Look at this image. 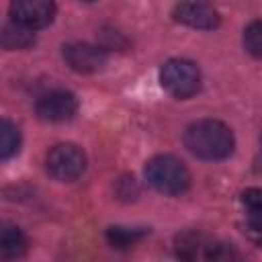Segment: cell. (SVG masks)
Segmentation results:
<instances>
[{
	"instance_id": "obj_1",
	"label": "cell",
	"mask_w": 262,
	"mask_h": 262,
	"mask_svg": "<svg viewBox=\"0 0 262 262\" xmlns=\"http://www.w3.org/2000/svg\"><path fill=\"white\" fill-rule=\"evenodd\" d=\"M184 145L201 160H225L235 147L233 131L215 119H201L186 127Z\"/></svg>"
},
{
	"instance_id": "obj_2",
	"label": "cell",
	"mask_w": 262,
	"mask_h": 262,
	"mask_svg": "<svg viewBox=\"0 0 262 262\" xmlns=\"http://www.w3.org/2000/svg\"><path fill=\"white\" fill-rule=\"evenodd\" d=\"M145 178L147 182L162 194H182L188 190L190 186V172L184 166L182 160L170 156V154H162L151 158L145 164Z\"/></svg>"
},
{
	"instance_id": "obj_3",
	"label": "cell",
	"mask_w": 262,
	"mask_h": 262,
	"mask_svg": "<svg viewBox=\"0 0 262 262\" xmlns=\"http://www.w3.org/2000/svg\"><path fill=\"white\" fill-rule=\"evenodd\" d=\"M160 82L176 98H190L201 90V72L188 59H168L160 70Z\"/></svg>"
},
{
	"instance_id": "obj_4",
	"label": "cell",
	"mask_w": 262,
	"mask_h": 262,
	"mask_svg": "<svg viewBox=\"0 0 262 262\" xmlns=\"http://www.w3.org/2000/svg\"><path fill=\"white\" fill-rule=\"evenodd\" d=\"M45 168L51 178L59 182H72L86 170V156L74 143H57L47 151Z\"/></svg>"
},
{
	"instance_id": "obj_5",
	"label": "cell",
	"mask_w": 262,
	"mask_h": 262,
	"mask_svg": "<svg viewBox=\"0 0 262 262\" xmlns=\"http://www.w3.org/2000/svg\"><path fill=\"white\" fill-rule=\"evenodd\" d=\"M219 242L201 231H182L174 239V252L180 262H213Z\"/></svg>"
},
{
	"instance_id": "obj_6",
	"label": "cell",
	"mask_w": 262,
	"mask_h": 262,
	"mask_svg": "<svg viewBox=\"0 0 262 262\" xmlns=\"http://www.w3.org/2000/svg\"><path fill=\"white\" fill-rule=\"evenodd\" d=\"M10 16L12 23L29 31H37L51 25L55 16V4L49 0H16L10 4Z\"/></svg>"
},
{
	"instance_id": "obj_7",
	"label": "cell",
	"mask_w": 262,
	"mask_h": 262,
	"mask_svg": "<svg viewBox=\"0 0 262 262\" xmlns=\"http://www.w3.org/2000/svg\"><path fill=\"white\" fill-rule=\"evenodd\" d=\"M37 115L47 123H66L78 111V98L68 90H51L37 100Z\"/></svg>"
},
{
	"instance_id": "obj_8",
	"label": "cell",
	"mask_w": 262,
	"mask_h": 262,
	"mask_svg": "<svg viewBox=\"0 0 262 262\" xmlns=\"http://www.w3.org/2000/svg\"><path fill=\"white\" fill-rule=\"evenodd\" d=\"M63 59L78 74H94L104 68L106 53L102 47L90 43H70L63 47Z\"/></svg>"
},
{
	"instance_id": "obj_9",
	"label": "cell",
	"mask_w": 262,
	"mask_h": 262,
	"mask_svg": "<svg viewBox=\"0 0 262 262\" xmlns=\"http://www.w3.org/2000/svg\"><path fill=\"white\" fill-rule=\"evenodd\" d=\"M174 20L192 27V29H203V31H211L219 25L221 16L219 12L205 2H180L174 6L172 10Z\"/></svg>"
},
{
	"instance_id": "obj_10",
	"label": "cell",
	"mask_w": 262,
	"mask_h": 262,
	"mask_svg": "<svg viewBox=\"0 0 262 262\" xmlns=\"http://www.w3.org/2000/svg\"><path fill=\"white\" fill-rule=\"evenodd\" d=\"M29 242L25 237V233L10 223L2 225V233H0V258L2 262H16L27 254Z\"/></svg>"
},
{
	"instance_id": "obj_11",
	"label": "cell",
	"mask_w": 262,
	"mask_h": 262,
	"mask_svg": "<svg viewBox=\"0 0 262 262\" xmlns=\"http://www.w3.org/2000/svg\"><path fill=\"white\" fill-rule=\"evenodd\" d=\"M33 43H35L33 31H29V29L16 25V23L4 25V29H2V45H4V49H8V51L29 49Z\"/></svg>"
},
{
	"instance_id": "obj_12",
	"label": "cell",
	"mask_w": 262,
	"mask_h": 262,
	"mask_svg": "<svg viewBox=\"0 0 262 262\" xmlns=\"http://www.w3.org/2000/svg\"><path fill=\"white\" fill-rule=\"evenodd\" d=\"M20 149V131L18 127L8 121V119H2L0 123V156L2 160H8L12 156H16Z\"/></svg>"
},
{
	"instance_id": "obj_13",
	"label": "cell",
	"mask_w": 262,
	"mask_h": 262,
	"mask_svg": "<svg viewBox=\"0 0 262 262\" xmlns=\"http://www.w3.org/2000/svg\"><path fill=\"white\" fill-rule=\"evenodd\" d=\"M242 205L246 207L250 227L262 231V188H246L242 192Z\"/></svg>"
},
{
	"instance_id": "obj_14",
	"label": "cell",
	"mask_w": 262,
	"mask_h": 262,
	"mask_svg": "<svg viewBox=\"0 0 262 262\" xmlns=\"http://www.w3.org/2000/svg\"><path fill=\"white\" fill-rule=\"evenodd\" d=\"M145 235V229H135V227H108L106 231V239L113 248L125 250L129 246H133L135 242H139Z\"/></svg>"
},
{
	"instance_id": "obj_15",
	"label": "cell",
	"mask_w": 262,
	"mask_h": 262,
	"mask_svg": "<svg viewBox=\"0 0 262 262\" xmlns=\"http://www.w3.org/2000/svg\"><path fill=\"white\" fill-rule=\"evenodd\" d=\"M244 47L250 55L262 57V18L252 20L244 29Z\"/></svg>"
}]
</instances>
